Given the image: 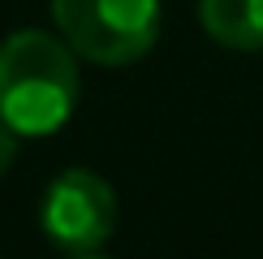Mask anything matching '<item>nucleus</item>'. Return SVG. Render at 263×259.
<instances>
[{"instance_id":"obj_1","label":"nucleus","mask_w":263,"mask_h":259,"mask_svg":"<svg viewBox=\"0 0 263 259\" xmlns=\"http://www.w3.org/2000/svg\"><path fill=\"white\" fill-rule=\"evenodd\" d=\"M78 108L73 48L48 30H17L0 43V121L17 134H57Z\"/></svg>"},{"instance_id":"obj_2","label":"nucleus","mask_w":263,"mask_h":259,"mask_svg":"<svg viewBox=\"0 0 263 259\" xmlns=\"http://www.w3.org/2000/svg\"><path fill=\"white\" fill-rule=\"evenodd\" d=\"M61 39L95 65L142 61L160 39V0H52Z\"/></svg>"},{"instance_id":"obj_3","label":"nucleus","mask_w":263,"mask_h":259,"mask_svg":"<svg viewBox=\"0 0 263 259\" xmlns=\"http://www.w3.org/2000/svg\"><path fill=\"white\" fill-rule=\"evenodd\" d=\"M39 225L48 242L65 255H91L117 229V194L91 169H65L52 177L39 208Z\"/></svg>"},{"instance_id":"obj_4","label":"nucleus","mask_w":263,"mask_h":259,"mask_svg":"<svg viewBox=\"0 0 263 259\" xmlns=\"http://www.w3.org/2000/svg\"><path fill=\"white\" fill-rule=\"evenodd\" d=\"M199 22L220 48L263 52V0H199Z\"/></svg>"},{"instance_id":"obj_5","label":"nucleus","mask_w":263,"mask_h":259,"mask_svg":"<svg viewBox=\"0 0 263 259\" xmlns=\"http://www.w3.org/2000/svg\"><path fill=\"white\" fill-rule=\"evenodd\" d=\"M17 130L13 125H5V121H0V173H5L9 164H13V156H17Z\"/></svg>"}]
</instances>
